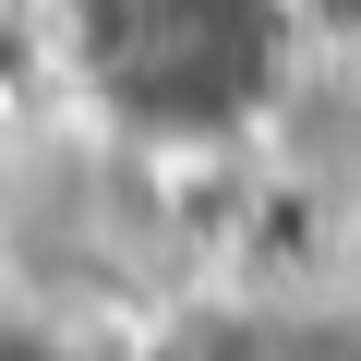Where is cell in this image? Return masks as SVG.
<instances>
[{
    "instance_id": "obj_1",
    "label": "cell",
    "mask_w": 361,
    "mask_h": 361,
    "mask_svg": "<svg viewBox=\"0 0 361 361\" xmlns=\"http://www.w3.org/2000/svg\"><path fill=\"white\" fill-rule=\"evenodd\" d=\"M265 0H85V61L97 85L157 121V133H205L265 85Z\"/></svg>"
}]
</instances>
